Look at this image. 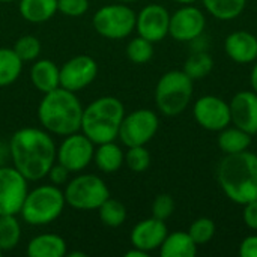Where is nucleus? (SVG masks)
I'll return each mask as SVG.
<instances>
[{"label":"nucleus","mask_w":257,"mask_h":257,"mask_svg":"<svg viewBox=\"0 0 257 257\" xmlns=\"http://www.w3.org/2000/svg\"><path fill=\"white\" fill-rule=\"evenodd\" d=\"M56 151L57 146L51 134L44 128H21L14 133L9 142L12 166L32 182L47 178L56 163Z\"/></svg>","instance_id":"1"},{"label":"nucleus","mask_w":257,"mask_h":257,"mask_svg":"<svg viewBox=\"0 0 257 257\" xmlns=\"http://www.w3.org/2000/svg\"><path fill=\"white\" fill-rule=\"evenodd\" d=\"M217 182L226 197L245 205L257 200V155L244 151L226 155L217 167Z\"/></svg>","instance_id":"2"},{"label":"nucleus","mask_w":257,"mask_h":257,"mask_svg":"<svg viewBox=\"0 0 257 257\" xmlns=\"http://www.w3.org/2000/svg\"><path fill=\"white\" fill-rule=\"evenodd\" d=\"M83 105L75 92L57 87L44 93L38 105V119L51 136H69L81 128Z\"/></svg>","instance_id":"3"},{"label":"nucleus","mask_w":257,"mask_h":257,"mask_svg":"<svg viewBox=\"0 0 257 257\" xmlns=\"http://www.w3.org/2000/svg\"><path fill=\"white\" fill-rule=\"evenodd\" d=\"M125 116V107L116 96H101L93 99L84 110L80 131L95 145L114 142Z\"/></svg>","instance_id":"4"},{"label":"nucleus","mask_w":257,"mask_h":257,"mask_svg":"<svg viewBox=\"0 0 257 257\" xmlns=\"http://www.w3.org/2000/svg\"><path fill=\"white\" fill-rule=\"evenodd\" d=\"M194 95V81L182 71L172 69L163 74L155 86V104L161 114L175 117L182 114Z\"/></svg>","instance_id":"5"},{"label":"nucleus","mask_w":257,"mask_h":257,"mask_svg":"<svg viewBox=\"0 0 257 257\" xmlns=\"http://www.w3.org/2000/svg\"><path fill=\"white\" fill-rule=\"evenodd\" d=\"M65 205L63 190L57 185L45 184L27 193L20 215L30 226H47L62 215Z\"/></svg>","instance_id":"6"},{"label":"nucleus","mask_w":257,"mask_h":257,"mask_svg":"<svg viewBox=\"0 0 257 257\" xmlns=\"http://www.w3.org/2000/svg\"><path fill=\"white\" fill-rule=\"evenodd\" d=\"M66 205L77 211H96L110 197V190L102 178L83 173L66 182L63 190Z\"/></svg>","instance_id":"7"},{"label":"nucleus","mask_w":257,"mask_h":257,"mask_svg":"<svg viewBox=\"0 0 257 257\" xmlns=\"http://www.w3.org/2000/svg\"><path fill=\"white\" fill-rule=\"evenodd\" d=\"M136 11L125 3L105 5L99 8L93 18L92 24L98 35L107 39H125L136 30Z\"/></svg>","instance_id":"8"},{"label":"nucleus","mask_w":257,"mask_h":257,"mask_svg":"<svg viewBox=\"0 0 257 257\" xmlns=\"http://www.w3.org/2000/svg\"><path fill=\"white\" fill-rule=\"evenodd\" d=\"M160 128V117L154 110L139 108L131 113H125L117 139L123 146H146L157 134Z\"/></svg>","instance_id":"9"},{"label":"nucleus","mask_w":257,"mask_h":257,"mask_svg":"<svg viewBox=\"0 0 257 257\" xmlns=\"http://www.w3.org/2000/svg\"><path fill=\"white\" fill-rule=\"evenodd\" d=\"M95 154V143L83 133H72L65 136L56 151V161L66 167L71 173L83 172L92 161Z\"/></svg>","instance_id":"10"},{"label":"nucleus","mask_w":257,"mask_h":257,"mask_svg":"<svg viewBox=\"0 0 257 257\" xmlns=\"http://www.w3.org/2000/svg\"><path fill=\"white\" fill-rule=\"evenodd\" d=\"M193 117L206 131L218 133L232 125L230 105L217 95H203L193 104Z\"/></svg>","instance_id":"11"},{"label":"nucleus","mask_w":257,"mask_h":257,"mask_svg":"<svg viewBox=\"0 0 257 257\" xmlns=\"http://www.w3.org/2000/svg\"><path fill=\"white\" fill-rule=\"evenodd\" d=\"M27 179L12 166H0V215H17L29 193Z\"/></svg>","instance_id":"12"},{"label":"nucleus","mask_w":257,"mask_h":257,"mask_svg":"<svg viewBox=\"0 0 257 257\" xmlns=\"http://www.w3.org/2000/svg\"><path fill=\"white\" fill-rule=\"evenodd\" d=\"M206 17L205 12L193 5H182L170 14L169 35L178 42H191L205 33Z\"/></svg>","instance_id":"13"},{"label":"nucleus","mask_w":257,"mask_h":257,"mask_svg":"<svg viewBox=\"0 0 257 257\" xmlns=\"http://www.w3.org/2000/svg\"><path fill=\"white\" fill-rule=\"evenodd\" d=\"M98 75V63L87 54L74 56L60 68V87L71 92L86 89Z\"/></svg>","instance_id":"14"},{"label":"nucleus","mask_w":257,"mask_h":257,"mask_svg":"<svg viewBox=\"0 0 257 257\" xmlns=\"http://www.w3.org/2000/svg\"><path fill=\"white\" fill-rule=\"evenodd\" d=\"M170 12L158 3L146 5L140 9L136 18V30L139 36L151 41L152 44L161 42L169 35Z\"/></svg>","instance_id":"15"},{"label":"nucleus","mask_w":257,"mask_h":257,"mask_svg":"<svg viewBox=\"0 0 257 257\" xmlns=\"http://www.w3.org/2000/svg\"><path fill=\"white\" fill-rule=\"evenodd\" d=\"M232 125L244 130L250 136L257 134V93L251 90H241L233 95L229 102Z\"/></svg>","instance_id":"16"},{"label":"nucleus","mask_w":257,"mask_h":257,"mask_svg":"<svg viewBox=\"0 0 257 257\" xmlns=\"http://www.w3.org/2000/svg\"><path fill=\"white\" fill-rule=\"evenodd\" d=\"M167 233L169 229L166 226V221L151 217L139 221L133 227L130 239L133 247L140 248L146 253H152L155 250H160Z\"/></svg>","instance_id":"17"},{"label":"nucleus","mask_w":257,"mask_h":257,"mask_svg":"<svg viewBox=\"0 0 257 257\" xmlns=\"http://www.w3.org/2000/svg\"><path fill=\"white\" fill-rule=\"evenodd\" d=\"M224 51L238 65H250L257 60V36L247 30H235L224 39Z\"/></svg>","instance_id":"18"},{"label":"nucleus","mask_w":257,"mask_h":257,"mask_svg":"<svg viewBox=\"0 0 257 257\" xmlns=\"http://www.w3.org/2000/svg\"><path fill=\"white\" fill-rule=\"evenodd\" d=\"M30 81L42 93L60 86V68L50 59H39L30 68Z\"/></svg>","instance_id":"19"},{"label":"nucleus","mask_w":257,"mask_h":257,"mask_svg":"<svg viewBox=\"0 0 257 257\" xmlns=\"http://www.w3.org/2000/svg\"><path fill=\"white\" fill-rule=\"evenodd\" d=\"M29 257H65L68 253L66 241L56 233H41L27 244Z\"/></svg>","instance_id":"20"},{"label":"nucleus","mask_w":257,"mask_h":257,"mask_svg":"<svg viewBox=\"0 0 257 257\" xmlns=\"http://www.w3.org/2000/svg\"><path fill=\"white\" fill-rule=\"evenodd\" d=\"M199 245L193 241L188 232L176 230L167 233L161 247L160 256L161 257H194L197 254Z\"/></svg>","instance_id":"21"},{"label":"nucleus","mask_w":257,"mask_h":257,"mask_svg":"<svg viewBox=\"0 0 257 257\" xmlns=\"http://www.w3.org/2000/svg\"><path fill=\"white\" fill-rule=\"evenodd\" d=\"M93 154V163L104 173H116L125 164V152L116 142H107L96 145Z\"/></svg>","instance_id":"22"},{"label":"nucleus","mask_w":257,"mask_h":257,"mask_svg":"<svg viewBox=\"0 0 257 257\" xmlns=\"http://www.w3.org/2000/svg\"><path fill=\"white\" fill-rule=\"evenodd\" d=\"M251 137L253 136H250L244 130H241L235 125H232V126L229 125L224 130L218 131L217 145H218V149L224 155L239 154V152L248 151V148L251 145Z\"/></svg>","instance_id":"23"},{"label":"nucleus","mask_w":257,"mask_h":257,"mask_svg":"<svg viewBox=\"0 0 257 257\" xmlns=\"http://www.w3.org/2000/svg\"><path fill=\"white\" fill-rule=\"evenodd\" d=\"M18 12L29 23H45L57 12V0H18Z\"/></svg>","instance_id":"24"},{"label":"nucleus","mask_w":257,"mask_h":257,"mask_svg":"<svg viewBox=\"0 0 257 257\" xmlns=\"http://www.w3.org/2000/svg\"><path fill=\"white\" fill-rule=\"evenodd\" d=\"M248 0H202L206 12L220 21H233L242 15Z\"/></svg>","instance_id":"25"},{"label":"nucleus","mask_w":257,"mask_h":257,"mask_svg":"<svg viewBox=\"0 0 257 257\" xmlns=\"http://www.w3.org/2000/svg\"><path fill=\"white\" fill-rule=\"evenodd\" d=\"M23 60L17 56L14 48H0V87L15 83L23 71Z\"/></svg>","instance_id":"26"},{"label":"nucleus","mask_w":257,"mask_h":257,"mask_svg":"<svg viewBox=\"0 0 257 257\" xmlns=\"http://www.w3.org/2000/svg\"><path fill=\"white\" fill-rule=\"evenodd\" d=\"M214 69V59L208 51H193V54L185 60L182 71L193 80L206 78Z\"/></svg>","instance_id":"27"},{"label":"nucleus","mask_w":257,"mask_h":257,"mask_svg":"<svg viewBox=\"0 0 257 257\" xmlns=\"http://www.w3.org/2000/svg\"><path fill=\"white\" fill-rule=\"evenodd\" d=\"M99 220L104 226L116 229L120 227L126 221V208L122 202L108 197L102 202V205L96 209Z\"/></svg>","instance_id":"28"},{"label":"nucleus","mask_w":257,"mask_h":257,"mask_svg":"<svg viewBox=\"0 0 257 257\" xmlns=\"http://www.w3.org/2000/svg\"><path fill=\"white\" fill-rule=\"evenodd\" d=\"M21 239V226L15 215H0V250H14Z\"/></svg>","instance_id":"29"},{"label":"nucleus","mask_w":257,"mask_h":257,"mask_svg":"<svg viewBox=\"0 0 257 257\" xmlns=\"http://www.w3.org/2000/svg\"><path fill=\"white\" fill-rule=\"evenodd\" d=\"M126 57L133 63L145 65L154 57V44L142 36H136L126 45Z\"/></svg>","instance_id":"30"},{"label":"nucleus","mask_w":257,"mask_h":257,"mask_svg":"<svg viewBox=\"0 0 257 257\" xmlns=\"http://www.w3.org/2000/svg\"><path fill=\"white\" fill-rule=\"evenodd\" d=\"M14 51L23 62H33L41 54V41L33 35H24L18 38L14 44Z\"/></svg>","instance_id":"31"},{"label":"nucleus","mask_w":257,"mask_h":257,"mask_svg":"<svg viewBox=\"0 0 257 257\" xmlns=\"http://www.w3.org/2000/svg\"><path fill=\"white\" fill-rule=\"evenodd\" d=\"M215 223L209 217H200L191 223L188 233L197 245H205L212 241V238L215 236Z\"/></svg>","instance_id":"32"},{"label":"nucleus","mask_w":257,"mask_h":257,"mask_svg":"<svg viewBox=\"0 0 257 257\" xmlns=\"http://www.w3.org/2000/svg\"><path fill=\"white\" fill-rule=\"evenodd\" d=\"M125 164L134 173H143L151 166V154L146 146H131L125 152Z\"/></svg>","instance_id":"33"},{"label":"nucleus","mask_w":257,"mask_h":257,"mask_svg":"<svg viewBox=\"0 0 257 257\" xmlns=\"http://www.w3.org/2000/svg\"><path fill=\"white\" fill-rule=\"evenodd\" d=\"M175 212V200L170 194H158L152 202V217L158 220H169Z\"/></svg>","instance_id":"34"},{"label":"nucleus","mask_w":257,"mask_h":257,"mask_svg":"<svg viewBox=\"0 0 257 257\" xmlns=\"http://www.w3.org/2000/svg\"><path fill=\"white\" fill-rule=\"evenodd\" d=\"M89 9V0H57V12L66 17H81Z\"/></svg>","instance_id":"35"},{"label":"nucleus","mask_w":257,"mask_h":257,"mask_svg":"<svg viewBox=\"0 0 257 257\" xmlns=\"http://www.w3.org/2000/svg\"><path fill=\"white\" fill-rule=\"evenodd\" d=\"M69 173H71V172H69L66 167H63L62 164H59V163L56 161V163L51 166V169H50L47 178H50V184L60 187V185H66V182L69 181Z\"/></svg>","instance_id":"36"},{"label":"nucleus","mask_w":257,"mask_h":257,"mask_svg":"<svg viewBox=\"0 0 257 257\" xmlns=\"http://www.w3.org/2000/svg\"><path fill=\"white\" fill-rule=\"evenodd\" d=\"M242 206H244V209H242L244 224L251 230H257V200L248 202Z\"/></svg>","instance_id":"37"},{"label":"nucleus","mask_w":257,"mask_h":257,"mask_svg":"<svg viewBox=\"0 0 257 257\" xmlns=\"http://www.w3.org/2000/svg\"><path fill=\"white\" fill-rule=\"evenodd\" d=\"M238 253L241 257H257V235L245 236L239 244Z\"/></svg>","instance_id":"38"},{"label":"nucleus","mask_w":257,"mask_h":257,"mask_svg":"<svg viewBox=\"0 0 257 257\" xmlns=\"http://www.w3.org/2000/svg\"><path fill=\"white\" fill-rule=\"evenodd\" d=\"M250 84H251V89L257 93V60L254 62L251 72H250Z\"/></svg>","instance_id":"39"},{"label":"nucleus","mask_w":257,"mask_h":257,"mask_svg":"<svg viewBox=\"0 0 257 257\" xmlns=\"http://www.w3.org/2000/svg\"><path fill=\"white\" fill-rule=\"evenodd\" d=\"M149 256V253H146V251H143V250H140V248H136V247H133L131 250H128L126 253H125V257H148Z\"/></svg>","instance_id":"40"},{"label":"nucleus","mask_w":257,"mask_h":257,"mask_svg":"<svg viewBox=\"0 0 257 257\" xmlns=\"http://www.w3.org/2000/svg\"><path fill=\"white\" fill-rule=\"evenodd\" d=\"M6 155H9V145L6 146V145L0 143V166H5Z\"/></svg>","instance_id":"41"},{"label":"nucleus","mask_w":257,"mask_h":257,"mask_svg":"<svg viewBox=\"0 0 257 257\" xmlns=\"http://www.w3.org/2000/svg\"><path fill=\"white\" fill-rule=\"evenodd\" d=\"M66 256L69 257H86L87 254L83 253V251H72V253H66Z\"/></svg>","instance_id":"42"},{"label":"nucleus","mask_w":257,"mask_h":257,"mask_svg":"<svg viewBox=\"0 0 257 257\" xmlns=\"http://www.w3.org/2000/svg\"><path fill=\"white\" fill-rule=\"evenodd\" d=\"M175 3H179V5H193L196 3L197 0H173Z\"/></svg>","instance_id":"43"},{"label":"nucleus","mask_w":257,"mask_h":257,"mask_svg":"<svg viewBox=\"0 0 257 257\" xmlns=\"http://www.w3.org/2000/svg\"><path fill=\"white\" fill-rule=\"evenodd\" d=\"M120 2H123V3H133V2H139V0H120Z\"/></svg>","instance_id":"44"},{"label":"nucleus","mask_w":257,"mask_h":257,"mask_svg":"<svg viewBox=\"0 0 257 257\" xmlns=\"http://www.w3.org/2000/svg\"><path fill=\"white\" fill-rule=\"evenodd\" d=\"M2 3H9V2H17V0H0Z\"/></svg>","instance_id":"45"},{"label":"nucleus","mask_w":257,"mask_h":257,"mask_svg":"<svg viewBox=\"0 0 257 257\" xmlns=\"http://www.w3.org/2000/svg\"><path fill=\"white\" fill-rule=\"evenodd\" d=\"M2 253H3V251H2V250H0V256H2Z\"/></svg>","instance_id":"46"}]
</instances>
